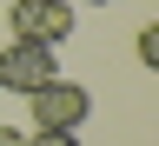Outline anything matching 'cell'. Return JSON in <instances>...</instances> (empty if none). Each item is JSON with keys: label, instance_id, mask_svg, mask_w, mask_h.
I'll list each match as a JSON object with an SVG mask.
<instances>
[{"label": "cell", "instance_id": "cell-1", "mask_svg": "<svg viewBox=\"0 0 159 146\" xmlns=\"http://www.w3.org/2000/svg\"><path fill=\"white\" fill-rule=\"evenodd\" d=\"M27 106H33V126L40 133H80L86 113H93V93L73 87V80H53V87H40Z\"/></svg>", "mask_w": 159, "mask_h": 146}, {"label": "cell", "instance_id": "cell-2", "mask_svg": "<svg viewBox=\"0 0 159 146\" xmlns=\"http://www.w3.org/2000/svg\"><path fill=\"white\" fill-rule=\"evenodd\" d=\"M53 80H60V60H53V47L13 40V47L0 53V87H7V93H20V100H33L40 87H53Z\"/></svg>", "mask_w": 159, "mask_h": 146}, {"label": "cell", "instance_id": "cell-6", "mask_svg": "<svg viewBox=\"0 0 159 146\" xmlns=\"http://www.w3.org/2000/svg\"><path fill=\"white\" fill-rule=\"evenodd\" d=\"M86 7H113V0H86Z\"/></svg>", "mask_w": 159, "mask_h": 146}, {"label": "cell", "instance_id": "cell-5", "mask_svg": "<svg viewBox=\"0 0 159 146\" xmlns=\"http://www.w3.org/2000/svg\"><path fill=\"white\" fill-rule=\"evenodd\" d=\"M0 146H27V133H20V126H0Z\"/></svg>", "mask_w": 159, "mask_h": 146}, {"label": "cell", "instance_id": "cell-4", "mask_svg": "<svg viewBox=\"0 0 159 146\" xmlns=\"http://www.w3.org/2000/svg\"><path fill=\"white\" fill-rule=\"evenodd\" d=\"M27 146H80V133H33Z\"/></svg>", "mask_w": 159, "mask_h": 146}, {"label": "cell", "instance_id": "cell-3", "mask_svg": "<svg viewBox=\"0 0 159 146\" xmlns=\"http://www.w3.org/2000/svg\"><path fill=\"white\" fill-rule=\"evenodd\" d=\"M13 40H33V47H60L73 33V0H13L7 7Z\"/></svg>", "mask_w": 159, "mask_h": 146}]
</instances>
